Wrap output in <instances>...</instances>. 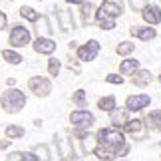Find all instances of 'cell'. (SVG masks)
Segmentation results:
<instances>
[{
    "instance_id": "1",
    "label": "cell",
    "mask_w": 161,
    "mask_h": 161,
    "mask_svg": "<svg viewBox=\"0 0 161 161\" xmlns=\"http://www.w3.org/2000/svg\"><path fill=\"white\" fill-rule=\"evenodd\" d=\"M96 139H97V143H100L103 149H108V151H114V155L117 153V149L125 143V139H123V133L117 129L115 125L114 127H103L97 131L96 135Z\"/></svg>"
},
{
    "instance_id": "2",
    "label": "cell",
    "mask_w": 161,
    "mask_h": 161,
    "mask_svg": "<svg viewBox=\"0 0 161 161\" xmlns=\"http://www.w3.org/2000/svg\"><path fill=\"white\" fill-rule=\"evenodd\" d=\"M26 106V96L18 90H6L2 96V108L8 114H16Z\"/></svg>"
},
{
    "instance_id": "3",
    "label": "cell",
    "mask_w": 161,
    "mask_h": 161,
    "mask_svg": "<svg viewBox=\"0 0 161 161\" xmlns=\"http://www.w3.org/2000/svg\"><path fill=\"white\" fill-rule=\"evenodd\" d=\"M28 88L38 97H46V96H50V92H52V84H50V80H46L42 76H34V78H30Z\"/></svg>"
},
{
    "instance_id": "4",
    "label": "cell",
    "mask_w": 161,
    "mask_h": 161,
    "mask_svg": "<svg viewBox=\"0 0 161 161\" xmlns=\"http://www.w3.org/2000/svg\"><path fill=\"white\" fill-rule=\"evenodd\" d=\"M121 14H123V2H121V0H103L96 18H102V16L117 18V16H121Z\"/></svg>"
},
{
    "instance_id": "5",
    "label": "cell",
    "mask_w": 161,
    "mask_h": 161,
    "mask_svg": "<svg viewBox=\"0 0 161 161\" xmlns=\"http://www.w3.org/2000/svg\"><path fill=\"white\" fill-rule=\"evenodd\" d=\"M10 44L14 48H24L26 44H30V32L24 26H14L10 32Z\"/></svg>"
},
{
    "instance_id": "6",
    "label": "cell",
    "mask_w": 161,
    "mask_h": 161,
    "mask_svg": "<svg viewBox=\"0 0 161 161\" xmlns=\"http://www.w3.org/2000/svg\"><path fill=\"white\" fill-rule=\"evenodd\" d=\"M97 52H100V42H97V40H90L88 44H84L82 48H78V58L82 62H92V60H96Z\"/></svg>"
},
{
    "instance_id": "7",
    "label": "cell",
    "mask_w": 161,
    "mask_h": 161,
    "mask_svg": "<svg viewBox=\"0 0 161 161\" xmlns=\"http://www.w3.org/2000/svg\"><path fill=\"white\" fill-rule=\"evenodd\" d=\"M70 121L76 127H90L96 119H94V115H92L88 109H78V111H72L70 114Z\"/></svg>"
},
{
    "instance_id": "8",
    "label": "cell",
    "mask_w": 161,
    "mask_h": 161,
    "mask_svg": "<svg viewBox=\"0 0 161 161\" xmlns=\"http://www.w3.org/2000/svg\"><path fill=\"white\" fill-rule=\"evenodd\" d=\"M149 103H151V97H149V96L139 94V96H129L127 100H125V108H127L129 111H139V109L147 108Z\"/></svg>"
},
{
    "instance_id": "9",
    "label": "cell",
    "mask_w": 161,
    "mask_h": 161,
    "mask_svg": "<svg viewBox=\"0 0 161 161\" xmlns=\"http://www.w3.org/2000/svg\"><path fill=\"white\" fill-rule=\"evenodd\" d=\"M143 20L149 22L151 26H155V24L161 22V8L155 4H147L143 8Z\"/></svg>"
},
{
    "instance_id": "10",
    "label": "cell",
    "mask_w": 161,
    "mask_h": 161,
    "mask_svg": "<svg viewBox=\"0 0 161 161\" xmlns=\"http://www.w3.org/2000/svg\"><path fill=\"white\" fill-rule=\"evenodd\" d=\"M34 50L38 54H52L56 50V42L50 38H44V36H38V40L34 42Z\"/></svg>"
},
{
    "instance_id": "11",
    "label": "cell",
    "mask_w": 161,
    "mask_h": 161,
    "mask_svg": "<svg viewBox=\"0 0 161 161\" xmlns=\"http://www.w3.org/2000/svg\"><path fill=\"white\" fill-rule=\"evenodd\" d=\"M123 127H125V131H127V133H131L133 137H139V139H143V137H145L143 121H141V119H129Z\"/></svg>"
},
{
    "instance_id": "12",
    "label": "cell",
    "mask_w": 161,
    "mask_h": 161,
    "mask_svg": "<svg viewBox=\"0 0 161 161\" xmlns=\"http://www.w3.org/2000/svg\"><path fill=\"white\" fill-rule=\"evenodd\" d=\"M133 36H137L139 40H143V42H149V40H153L157 36V32H155V28H139V26H135V28H131L129 30Z\"/></svg>"
},
{
    "instance_id": "13",
    "label": "cell",
    "mask_w": 161,
    "mask_h": 161,
    "mask_svg": "<svg viewBox=\"0 0 161 161\" xmlns=\"http://www.w3.org/2000/svg\"><path fill=\"white\" fill-rule=\"evenodd\" d=\"M127 108L125 109H111V123H114L115 127H119V125H125V123L129 121V117H127Z\"/></svg>"
},
{
    "instance_id": "14",
    "label": "cell",
    "mask_w": 161,
    "mask_h": 161,
    "mask_svg": "<svg viewBox=\"0 0 161 161\" xmlns=\"http://www.w3.org/2000/svg\"><path fill=\"white\" fill-rule=\"evenodd\" d=\"M139 68V60H123L119 66V74L123 76H129V74H135Z\"/></svg>"
},
{
    "instance_id": "15",
    "label": "cell",
    "mask_w": 161,
    "mask_h": 161,
    "mask_svg": "<svg viewBox=\"0 0 161 161\" xmlns=\"http://www.w3.org/2000/svg\"><path fill=\"white\" fill-rule=\"evenodd\" d=\"M131 82L135 86H139V88H143V86H147V84L151 82V74L147 72V70H139V72L133 74V80H131Z\"/></svg>"
},
{
    "instance_id": "16",
    "label": "cell",
    "mask_w": 161,
    "mask_h": 161,
    "mask_svg": "<svg viewBox=\"0 0 161 161\" xmlns=\"http://www.w3.org/2000/svg\"><path fill=\"white\" fill-rule=\"evenodd\" d=\"M97 108H100L102 111H111L115 108V97L114 96H106V97H102L100 102H97Z\"/></svg>"
},
{
    "instance_id": "17",
    "label": "cell",
    "mask_w": 161,
    "mask_h": 161,
    "mask_svg": "<svg viewBox=\"0 0 161 161\" xmlns=\"http://www.w3.org/2000/svg\"><path fill=\"white\" fill-rule=\"evenodd\" d=\"M147 121H149V127L151 129L161 131V111H151V114L147 115Z\"/></svg>"
},
{
    "instance_id": "18",
    "label": "cell",
    "mask_w": 161,
    "mask_h": 161,
    "mask_svg": "<svg viewBox=\"0 0 161 161\" xmlns=\"http://www.w3.org/2000/svg\"><path fill=\"white\" fill-rule=\"evenodd\" d=\"M20 16L22 18H26V20H30V22H38V12H36L34 8H30V6H22L20 8Z\"/></svg>"
},
{
    "instance_id": "19",
    "label": "cell",
    "mask_w": 161,
    "mask_h": 161,
    "mask_svg": "<svg viewBox=\"0 0 161 161\" xmlns=\"http://www.w3.org/2000/svg\"><path fill=\"white\" fill-rule=\"evenodd\" d=\"M24 127L20 125H8L6 127V135H8V139H18V137H24Z\"/></svg>"
},
{
    "instance_id": "20",
    "label": "cell",
    "mask_w": 161,
    "mask_h": 161,
    "mask_svg": "<svg viewBox=\"0 0 161 161\" xmlns=\"http://www.w3.org/2000/svg\"><path fill=\"white\" fill-rule=\"evenodd\" d=\"M97 24L102 26V30H114V28H115V18H111V16H102V18H97Z\"/></svg>"
},
{
    "instance_id": "21",
    "label": "cell",
    "mask_w": 161,
    "mask_h": 161,
    "mask_svg": "<svg viewBox=\"0 0 161 161\" xmlns=\"http://www.w3.org/2000/svg\"><path fill=\"white\" fill-rule=\"evenodd\" d=\"M2 58L8 62V64H20V62H22V56L16 54V52H12V50H4L2 52Z\"/></svg>"
},
{
    "instance_id": "22",
    "label": "cell",
    "mask_w": 161,
    "mask_h": 161,
    "mask_svg": "<svg viewBox=\"0 0 161 161\" xmlns=\"http://www.w3.org/2000/svg\"><path fill=\"white\" fill-rule=\"evenodd\" d=\"M133 50H135V46L131 44V42H121V44H117V48H115V52L119 56H127V54H131Z\"/></svg>"
},
{
    "instance_id": "23",
    "label": "cell",
    "mask_w": 161,
    "mask_h": 161,
    "mask_svg": "<svg viewBox=\"0 0 161 161\" xmlns=\"http://www.w3.org/2000/svg\"><path fill=\"white\" fill-rule=\"evenodd\" d=\"M82 16H84V22L88 24L90 20H92V16H94V4L92 2H88V4H82Z\"/></svg>"
},
{
    "instance_id": "24",
    "label": "cell",
    "mask_w": 161,
    "mask_h": 161,
    "mask_svg": "<svg viewBox=\"0 0 161 161\" xmlns=\"http://www.w3.org/2000/svg\"><path fill=\"white\" fill-rule=\"evenodd\" d=\"M72 102L78 103L80 108H86V92H84V90H78L76 94L72 96Z\"/></svg>"
},
{
    "instance_id": "25",
    "label": "cell",
    "mask_w": 161,
    "mask_h": 161,
    "mask_svg": "<svg viewBox=\"0 0 161 161\" xmlns=\"http://www.w3.org/2000/svg\"><path fill=\"white\" fill-rule=\"evenodd\" d=\"M60 68H62V64H60V60H50L48 62V72H50V76H58L60 74Z\"/></svg>"
},
{
    "instance_id": "26",
    "label": "cell",
    "mask_w": 161,
    "mask_h": 161,
    "mask_svg": "<svg viewBox=\"0 0 161 161\" xmlns=\"http://www.w3.org/2000/svg\"><path fill=\"white\" fill-rule=\"evenodd\" d=\"M52 32V28H50V24H48L46 18H40V26H38V34H50Z\"/></svg>"
},
{
    "instance_id": "27",
    "label": "cell",
    "mask_w": 161,
    "mask_h": 161,
    "mask_svg": "<svg viewBox=\"0 0 161 161\" xmlns=\"http://www.w3.org/2000/svg\"><path fill=\"white\" fill-rule=\"evenodd\" d=\"M34 151H36V155H38V157H42V159H50V157H52L46 145H38V147H36Z\"/></svg>"
},
{
    "instance_id": "28",
    "label": "cell",
    "mask_w": 161,
    "mask_h": 161,
    "mask_svg": "<svg viewBox=\"0 0 161 161\" xmlns=\"http://www.w3.org/2000/svg\"><path fill=\"white\" fill-rule=\"evenodd\" d=\"M129 6H131L133 10H143L145 8V0H129Z\"/></svg>"
},
{
    "instance_id": "29",
    "label": "cell",
    "mask_w": 161,
    "mask_h": 161,
    "mask_svg": "<svg viewBox=\"0 0 161 161\" xmlns=\"http://www.w3.org/2000/svg\"><path fill=\"white\" fill-rule=\"evenodd\" d=\"M60 18H62V30H64V32H66V30H70L72 24H70V20H68V14H66V12H60Z\"/></svg>"
},
{
    "instance_id": "30",
    "label": "cell",
    "mask_w": 161,
    "mask_h": 161,
    "mask_svg": "<svg viewBox=\"0 0 161 161\" xmlns=\"http://www.w3.org/2000/svg\"><path fill=\"white\" fill-rule=\"evenodd\" d=\"M106 82H109V84H123V78L117 76V74H109V76H106Z\"/></svg>"
},
{
    "instance_id": "31",
    "label": "cell",
    "mask_w": 161,
    "mask_h": 161,
    "mask_svg": "<svg viewBox=\"0 0 161 161\" xmlns=\"http://www.w3.org/2000/svg\"><path fill=\"white\" fill-rule=\"evenodd\" d=\"M127 153H129V145H127V143H123V145L119 147V149H117V153H115V157H125Z\"/></svg>"
},
{
    "instance_id": "32",
    "label": "cell",
    "mask_w": 161,
    "mask_h": 161,
    "mask_svg": "<svg viewBox=\"0 0 161 161\" xmlns=\"http://www.w3.org/2000/svg\"><path fill=\"white\" fill-rule=\"evenodd\" d=\"M84 147H86V149H96L94 137H84Z\"/></svg>"
},
{
    "instance_id": "33",
    "label": "cell",
    "mask_w": 161,
    "mask_h": 161,
    "mask_svg": "<svg viewBox=\"0 0 161 161\" xmlns=\"http://www.w3.org/2000/svg\"><path fill=\"white\" fill-rule=\"evenodd\" d=\"M0 28H6V14H4V12H0Z\"/></svg>"
},
{
    "instance_id": "34",
    "label": "cell",
    "mask_w": 161,
    "mask_h": 161,
    "mask_svg": "<svg viewBox=\"0 0 161 161\" xmlns=\"http://www.w3.org/2000/svg\"><path fill=\"white\" fill-rule=\"evenodd\" d=\"M68 4H84V0H66Z\"/></svg>"
},
{
    "instance_id": "35",
    "label": "cell",
    "mask_w": 161,
    "mask_h": 161,
    "mask_svg": "<svg viewBox=\"0 0 161 161\" xmlns=\"http://www.w3.org/2000/svg\"><path fill=\"white\" fill-rule=\"evenodd\" d=\"M159 82H161V74H159Z\"/></svg>"
}]
</instances>
